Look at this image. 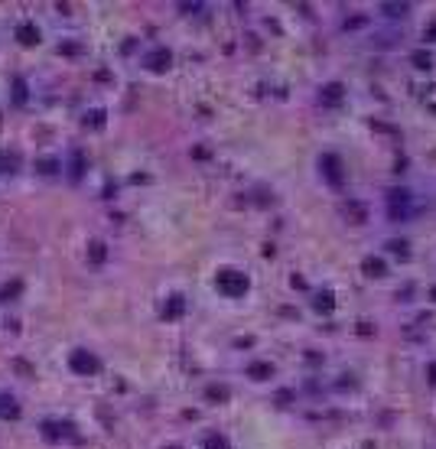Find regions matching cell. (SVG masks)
Returning a JSON list of instances; mask_svg holds the SVG:
<instances>
[{
	"label": "cell",
	"instance_id": "5",
	"mask_svg": "<svg viewBox=\"0 0 436 449\" xmlns=\"http://www.w3.org/2000/svg\"><path fill=\"white\" fill-rule=\"evenodd\" d=\"M251 371H254V378H267V375H270V368H267V365H254Z\"/></svg>",
	"mask_w": 436,
	"mask_h": 449
},
{
	"label": "cell",
	"instance_id": "4",
	"mask_svg": "<svg viewBox=\"0 0 436 449\" xmlns=\"http://www.w3.org/2000/svg\"><path fill=\"white\" fill-rule=\"evenodd\" d=\"M364 267H368V274H384V264H381V260H368Z\"/></svg>",
	"mask_w": 436,
	"mask_h": 449
},
{
	"label": "cell",
	"instance_id": "3",
	"mask_svg": "<svg viewBox=\"0 0 436 449\" xmlns=\"http://www.w3.org/2000/svg\"><path fill=\"white\" fill-rule=\"evenodd\" d=\"M322 163H326V173H329V179H332V183H339V179H342V173H339V160H336V156H326Z\"/></svg>",
	"mask_w": 436,
	"mask_h": 449
},
{
	"label": "cell",
	"instance_id": "2",
	"mask_svg": "<svg viewBox=\"0 0 436 449\" xmlns=\"http://www.w3.org/2000/svg\"><path fill=\"white\" fill-rule=\"evenodd\" d=\"M72 368L88 375V371H95V368H98V361H95L91 355H85V352H75V355H72Z\"/></svg>",
	"mask_w": 436,
	"mask_h": 449
},
{
	"label": "cell",
	"instance_id": "1",
	"mask_svg": "<svg viewBox=\"0 0 436 449\" xmlns=\"http://www.w3.org/2000/svg\"><path fill=\"white\" fill-rule=\"evenodd\" d=\"M218 290L228 293V296H241L247 290V277L235 274V270H221V274H218Z\"/></svg>",
	"mask_w": 436,
	"mask_h": 449
},
{
	"label": "cell",
	"instance_id": "6",
	"mask_svg": "<svg viewBox=\"0 0 436 449\" xmlns=\"http://www.w3.org/2000/svg\"><path fill=\"white\" fill-rule=\"evenodd\" d=\"M209 449H225V443H221V440H212V443H209Z\"/></svg>",
	"mask_w": 436,
	"mask_h": 449
}]
</instances>
